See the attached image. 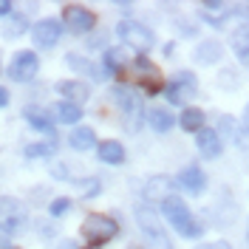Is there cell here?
Returning a JSON list of instances; mask_svg holds the SVG:
<instances>
[{
	"label": "cell",
	"instance_id": "6da1fadb",
	"mask_svg": "<svg viewBox=\"0 0 249 249\" xmlns=\"http://www.w3.org/2000/svg\"><path fill=\"white\" fill-rule=\"evenodd\" d=\"M161 213L167 218V224H173V230L181 235V238H201L204 235V227L193 218L187 201H181L178 196H167L161 201Z\"/></svg>",
	"mask_w": 249,
	"mask_h": 249
},
{
	"label": "cell",
	"instance_id": "7a4b0ae2",
	"mask_svg": "<svg viewBox=\"0 0 249 249\" xmlns=\"http://www.w3.org/2000/svg\"><path fill=\"white\" fill-rule=\"evenodd\" d=\"M82 235H85V241L93 244V247H99V244H108L113 241L116 235H119V224L113 221L110 215H88L85 218V224H82Z\"/></svg>",
	"mask_w": 249,
	"mask_h": 249
},
{
	"label": "cell",
	"instance_id": "3957f363",
	"mask_svg": "<svg viewBox=\"0 0 249 249\" xmlns=\"http://www.w3.org/2000/svg\"><path fill=\"white\" fill-rule=\"evenodd\" d=\"M136 224H139V230L147 235V241H150L156 249H173L170 238L164 235V227L159 224V215H156L147 204H139V207H136Z\"/></svg>",
	"mask_w": 249,
	"mask_h": 249
},
{
	"label": "cell",
	"instance_id": "277c9868",
	"mask_svg": "<svg viewBox=\"0 0 249 249\" xmlns=\"http://www.w3.org/2000/svg\"><path fill=\"white\" fill-rule=\"evenodd\" d=\"M116 34H119V40H122L124 46H133V48H139V51H147L156 43L153 31L147 29V26H142V23H136V20H122L116 26Z\"/></svg>",
	"mask_w": 249,
	"mask_h": 249
},
{
	"label": "cell",
	"instance_id": "5b68a950",
	"mask_svg": "<svg viewBox=\"0 0 249 249\" xmlns=\"http://www.w3.org/2000/svg\"><path fill=\"white\" fill-rule=\"evenodd\" d=\"M196 91H198V82H196V77L190 71H178L164 85V93H167V99H170L173 105H187V99H193Z\"/></svg>",
	"mask_w": 249,
	"mask_h": 249
},
{
	"label": "cell",
	"instance_id": "8992f818",
	"mask_svg": "<svg viewBox=\"0 0 249 249\" xmlns=\"http://www.w3.org/2000/svg\"><path fill=\"white\" fill-rule=\"evenodd\" d=\"M26 210H23V204L17 201V198H0V227L6 230V232H23V227H26Z\"/></svg>",
	"mask_w": 249,
	"mask_h": 249
},
{
	"label": "cell",
	"instance_id": "52a82bcc",
	"mask_svg": "<svg viewBox=\"0 0 249 249\" xmlns=\"http://www.w3.org/2000/svg\"><path fill=\"white\" fill-rule=\"evenodd\" d=\"M37 71H40V60H37V54L34 51H17L12 62H9V77L15 79V82H29V79L37 77Z\"/></svg>",
	"mask_w": 249,
	"mask_h": 249
},
{
	"label": "cell",
	"instance_id": "ba28073f",
	"mask_svg": "<svg viewBox=\"0 0 249 249\" xmlns=\"http://www.w3.org/2000/svg\"><path fill=\"white\" fill-rule=\"evenodd\" d=\"M62 20H65V26L71 34H88V31L96 26V15H93L91 9H85V6H65V12H62Z\"/></svg>",
	"mask_w": 249,
	"mask_h": 249
},
{
	"label": "cell",
	"instance_id": "9c48e42d",
	"mask_svg": "<svg viewBox=\"0 0 249 249\" xmlns=\"http://www.w3.org/2000/svg\"><path fill=\"white\" fill-rule=\"evenodd\" d=\"M130 65H133V74H136V79H139V85L147 93H159L161 88H164V79H161V74H159V68H156L147 57H136Z\"/></svg>",
	"mask_w": 249,
	"mask_h": 249
},
{
	"label": "cell",
	"instance_id": "30bf717a",
	"mask_svg": "<svg viewBox=\"0 0 249 249\" xmlns=\"http://www.w3.org/2000/svg\"><path fill=\"white\" fill-rule=\"evenodd\" d=\"M31 37H34V43H37V48H51L60 43L62 37V23L60 20H37L34 23V29H31Z\"/></svg>",
	"mask_w": 249,
	"mask_h": 249
},
{
	"label": "cell",
	"instance_id": "8fae6325",
	"mask_svg": "<svg viewBox=\"0 0 249 249\" xmlns=\"http://www.w3.org/2000/svg\"><path fill=\"white\" fill-rule=\"evenodd\" d=\"M113 96H116V102H119V110H122L127 127H130V130H136V119L142 116V99L133 91H127V88H119Z\"/></svg>",
	"mask_w": 249,
	"mask_h": 249
},
{
	"label": "cell",
	"instance_id": "7c38bea8",
	"mask_svg": "<svg viewBox=\"0 0 249 249\" xmlns=\"http://www.w3.org/2000/svg\"><path fill=\"white\" fill-rule=\"evenodd\" d=\"M196 144H198V150H201L204 159H218V156L224 153L221 133L218 130H210V127H204V130L196 133Z\"/></svg>",
	"mask_w": 249,
	"mask_h": 249
},
{
	"label": "cell",
	"instance_id": "4fadbf2b",
	"mask_svg": "<svg viewBox=\"0 0 249 249\" xmlns=\"http://www.w3.org/2000/svg\"><path fill=\"white\" fill-rule=\"evenodd\" d=\"M178 184L184 187L190 196H201L204 190H207V176H204L201 167L190 164V167H184V170L178 173Z\"/></svg>",
	"mask_w": 249,
	"mask_h": 249
},
{
	"label": "cell",
	"instance_id": "5bb4252c",
	"mask_svg": "<svg viewBox=\"0 0 249 249\" xmlns=\"http://www.w3.org/2000/svg\"><path fill=\"white\" fill-rule=\"evenodd\" d=\"M57 91L65 96V102H74V105H82L91 96V88L85 82H74V79H62L60 85H57Z\"/></svg>",
	"mask_w": 249,
	"mask_h": 249
},
{
	"label": "cell",
	"instance_id": "9a60e30c",
	"mask_svg": "<svg viewBox=\"0 0 249 249\" xmlns=\"http://www.w3.org/2000/svg\"><path fill=\"white\" fill-rule=\"evenodd\" d=\"M96 156H99L105 164H122L124 161V147L116 139H105V142H99Z\"/></svg>",
	"mask_w": 249,
	"mask_h": 249
},
{
	"label": "cell",
	"instance_id": "2e32d148",
	"mask_svg": "<svg viewBox=\"0 0 249 249\" xmlns=\"http://www.w3.org/2000/svg\"><path fill=\"white\" fill-rule=\"evenodd\" d=\"M54 119L62 124H77L79 119H82V110H79V105H74V102H57L54 105Z\"/></svg>",
	"mask_w": 249,
	"mask_h": 249
},
{
	"label": "cell",
	"instance_id": "e0dca14e",
	"mask_svg": "<svg viewBox=\"0 0 249 249\" xmlns=\"http://www.w3.org/2000/svg\"><path fill=\"white\" fill-rule=\"evenodd\" d=\"M232 51L238 60L249 65V26H241L232 31Z\"/></svg>",
	"mask_w": 249,
	"mask_h": 249
},
{
	"label": "cell",
	"instance_id": "ac0fdd59",
	"mask_svg": "<svg viewBox=\"0 0 249 249\" xmlns=\"http://www.w3.org/2000/svg\"><path fill=\"white\" fill-rule=\"evenodd\" d=\"M196 62H201V65H213V62L221 60V46H218L215 40H207V43H198L196 48Z\"/></svg>",
	"mask_w": 249,
	"mask_h": 249
},
{
	"label": "cell",
	"instance_id": "d6986e66",
	"mask_svg": "<svg viewBox=\"0 0 249 249\" xmlns=\"http://www.w3.org/2000/svg\"><path fill=\"white\" fill-rule=\"evenodd\" d=\"M23 116H26V122H29L31 127H37V130H43V133H54V130H51V116H48L43 108H34V105H31V108L23 110Z\"/></svg>",
	"mask_w": 249,
	"mask_h": 249
},
{
	"label": "cell",
	"instance_id": "ffe728a7",
	"mask_svg": "<svg viewBox=\"0 0 249 249\" xmlns=\"http://www.w3.org/2000/svg\"><path fill=\"white\" fill-rule=\"evenodd\" d=\"M178 122H181V127H184L187 133H198V130H204L207 116H204V110H198V108H187Z\"/></svg>",
	"mask_w": 249,
	"mask_h": 249
},
{
	"label": "cell",
	"instance_id": "44dd1931",
	"mask_svg": "<svg viewBox=\"0 0 249 249\" xmlns=\"http://www.w3.org/2000/svg\"><path fill=\"white\" fill-rule=\"evenodd\" d=\"M173 124H176V119H173L170 110H164V108L150 110V127L156 133H167V130H173Z\"/></svg>",
	"mask_w": 249,
	"mask_h": 249
},
{
	"label": "cell",
	"instance_id": "7402d4cb",
	"mask_svg": "<svg viewBox=\"0 0 249 249\" xmlns=\"http://www.w3.org/2000/svg\"><path fill=\"white\" fill-rule=\"evenodd\" d=\"M93 144H96V133L91 127H74V133H71V147L74 150H91Z\"/></svg>",
	"mask_w": 249,
	"mask_h": 249
},
{
	"label": "cell",
	"instance_id": "603a6c76",
	"mask_svg": "<svg viewBox=\"0 0 249 249\" xmlns=\"http://www.w3.org/2000/svg\"><path fill=\"white\" fill-rule=\"evenodd\" d=\"M26 29H29V20L23 15H9L6 23H3V37H6V40H15V37H20Z\"/></svg>",
	"mask_w": 249,
	"mask_h": 249
},
{
	"label": "cell",
	"instance_id": "cb8c5ba5",
	"mask_svg": "<svg viewBox=\"0 0 249 249\" xmlns=\"http://www.w3.org/2000/svg\"><path fill=\"white\" fill-rule=\"evenodd\" d=\"M164 190H167V181H164V178H153V181L147 184V190H144V196H147V198H159V201H164V198H167Z\"/></svg>",
	"mask_w": 249,
	"mask_h": 249
},
{
	"label": "cell",
	"instance_id": "d4e9b609",
	"mask_svg": "<svg viewBox=\"0 0 249 249\" xmlns=\"http://www.w3.org/2000/svg\"><path fill=\"white\" fill-rule=\"evenodd\" d=\"M68 210H71V198H57V201L48 207V213H51V215H65Z\"/></svg>",
	"mask_w": 249,
	"mask_h": 249
},
{
	"label": "cell",
	"instance_id": "484cf974",
	"mask_svg": "<svg viewBox=\"0 0 249 249\" xmlns=\"http://www.w3.org/2000/svg\"><path fill=\"white\" fill-rule=\"evenodd\" d=\"M54 153V147H48V144H29V147H26V156H34V159H37V156H51Z\"/></svg>",
	"mask_w": 249,
	"mask_h": 249
},
{
	"label": "cell",
	"instance_id": "4316f807",
	"mask_svg": "<svg viewBox=\"0 0 249 249\" xmlns=\"http://www.w3.org/2000/svg\"><path fill=\"white\" fill-rule=\"evenodd\" d=\"M198 249H232L227 241H215V244H204V247H198Z\"/></svg>",
	"mask_w": 249,
	"mask_h": 249
},
{
	"label": "cell",
	"instance_id": "83f0119b",
	"mask_svg": "<svg viewBox=\"0 0 249 249\" xmlns=\"http://www.w3.org/2000/svg\"><path fill=\"white\" fill-rule=\"evenodd\" d=\"M12 15V3H0V17H9Z\"/></svg>",
	"mask_w": 249,
	"mask_h": 249
},
{
	"label": "cell",
	"instance_id": "f1b7e54d",
	"mask_svg": "<svg viewBox=\"0 0 249 249\" xmlns=\"http://www.w3.org/2000/svg\"><path fill=\"white\" fill-rule=\"evenodd\" d=\"M6 105H9V91L0 88V108H6Z\"/></svg>",
	"mask_w": 249,
	"mask_h": 249
},
{
	"label": "cell",
	"instance_id": "f546056e",
	"mask_svg": "<svg viewBox=\"0 0 249 249\" xmlns=\"http://www.w3.org/2000/svg\"><path fill=\"white\" fill-rule=\"evenodd\" d=\"M60 249H74V244H71V241H62V244H60Z\"/></svg>",
	"mask_w": 249,
	"mask_h": 249
},
{
	"label": "cell",
	"instance_id": "4dcf8cb0",
	"mask_svg": "<svg viewBox=\"0 0 249 249\" xmlns=\"http://www.w3.org/2000/svg\"><path fill=\"white\" fill-rule=\"evenodd\" d=\"M0 249H17V247H9V244H6V247H3V244H0Z\"/></svg>",
	"mask_w": 249,
	"mask_h": 249
},
{
	"label": "cell",
	"instance_id": "1f68e13d",
	"mask_svg": "<svg viewBox=\"0 0 249 249\" xmlns=\"http://www.w3.org/2000/svg\"><path fill=\"white\" fill-rule=\"evenodd\" d=\"M247 122H249V105H247Z\"/></svg>",
	"mask_w": 249,
	"mask_h": 249
},
{
	"label": "cell",
	"instance_id": "d6a6232c",
	"mask_svg": "<svg viewBox=\"0 0 249 249\" xmlns=\"http://www.w3.org/2000/svg\"><path fill=\"white\" fill-rule=\"evenodd\" d=\"M85 249H93V247H85Z\"/></svg>",
	"mask_w": 249,
	"mask_h": 249
}]
</instances>
